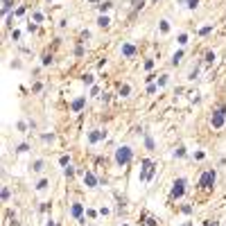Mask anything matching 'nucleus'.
Returning a JSON list of instances; mask_svg holds the SVG:
<instances>
[{
	"label": "nucleus",
	"instance_id": "de8ad7c7",
	"mask_svg": "<svg viewBox=\"0 0 226 226\" xmlns=\"http://www.w3.org/2000/svg\"><path fill=\"white\" fill-rule=\"evenodd\" d=\"M154 2H158V0H154Z\"/></svg>",
	"mask_w": 226,
	"mask_h": 226
},
{
	"label": "nucleus",
	"instance_id": "a18cd8bd",
	"mask_svg": "<svg viewBox=\"0 0 226 226\" xmlns=\"http://www.w3.org/2000/svg\"><path fill=\"white\" fill-rule=\"evenodd\" d=\"M185 226H192V224H185Z\"/></svg>",
	"mask_w": 226,
	"mask_h": 226
},
{
	"label": "nucleus",
	"instance_id": "a211bd4d",
	"mask_svg": "<svg viewBox=\"0 0 226 226\" xmlns=\"http://www.w3.org/2000/svg\"><path fill=\"white\" fill-rule=\"evenodd\" d=\"M27 149H30V145H27V143H21V145H16V154H25Z\"/></svg>",
	"mask_w": 226,
	"mask_h": 226
},
{
	"label": "nucleus",
	"instance_id": "c756f323",
	"mask_svg": "<svg viewBox=\"0 0 226 226\" xmlns=\"http://www.w3.org/2000/svg\"><path fill=\"white\" fill-rule=\"evenodd\" d=\"M9 197H12V192H9V188H2V201H9Z\"/></svg>",
	"mask_w": 226,
	"mask_h": 226
},
{
	"label": "nucleus",
	"instance_id": "79ce46f5",
	"mask_svg": "<svg viewBox=\"0 0 226 226\" xmlns=\"http://www.w3.org/2000/svg\"><path fill=\"white\" fill-rule=\"evenodd\" d=\"M88 2H102V0H88Z\"/></svg>",
	"mask_w": 226,
	"mask_h": 226
},
{
	"label": "nucleus",
	"instance_id": "a878e982",
	"mask_svg": "<svg viewBox=\"0 0 226 226\" xmlns=\"http://www.w3.org/2000/svg\"><path fill=\"white\" fill-rule=\"evenodd\" d=\"M41 140H43V143H52V140H54V134H43Z\"/></svg>",
	"mask_w": 226,
	"mask_h": 226
},
{
	"label": "nucleus",
	"instance_id": "423d86ee",
	"mask_svg": "<svg viewBox=\"0 0 226 226\" xmlns=\"http://www.w3.org/2000/svg\"><path fill=\"white\" fill-rule=\"evenodd\" d=\"M152 167H154V163L149 161V158H145L143 167H140V181H143V183H147V176H149V170H152Z\"/></svg>",
	"mask_w": 226,
	"mask_h": 226
},
{
	"label": "nucleus",
	"instance_id": "bb28decb",
	"mask_svg": "<svg viewBox=\"0 0 226 226\" xmlns=\"http://www.w3.org/2000/svg\"><path fill=\"white\" fill-rule=\"evenodd\" d=\"M75 56H84V48H81V41L77 43V48H75Z\"/></svg>",
	"mask_w": 226,
	"mask_h": 226
},
{
	"label": "nucleus",
	"instance_id": "37998d69",
	"mask_svg": "<svg viewBox=\"0 0 226 226\" xmlns=\"http://www.w3.org/2000/svg\"><path fill=\"white\" fill-rule=\"evenodd\" d=\"M206 226H217V224H210V222H208V224H206Z\"/></svg>",
	"mask_w": 226,
	"mask_h": 226
},
{
	"label": "nucleus",
	"instance_id": "49530a36",
	"mask_svg": "<svg viewBox=\"0 0 226 226\" xmlns=\"http://www.w3.org/2000/svg\"><path fill=\"white\" fill-rule=\"evenodd\" d=\"M48 2H52V0H48Z\"/></svg>",
	"mask_w": 226,
	"mask_h": 226
},
{
	"label": "nucleus",
	"instance_id": "20e7f679",
	"mask_svg": "<svg viewBox=\"0 0 226 226\" xmlns=\"http://www.w3.org/2000/svg\"><path fill=\"white\" fill-rule=\"evenodd\" d=\"M224 120H226V106H222L219 111H215V113H213L210 125H213L215 129H222V127H224Z\"/></svg>",
	"mask_w": 226,
	"mask_h": 226
},
{
	"label": "nucleus",
	"instance_id": "473e14b6",
	"mask_svg": "<svg viewBox=\"0 0 226 226\" xmlns=\"http://www.w3.org/2000/svg\"><path fill=\"white\" fill-rule=\"evenodd\" d=\"M197 75H199V68H192L190 75H188V79H197Z\"/></svg>",
	"mask_w": 226,
	"mask_h": 226
},
{
	"label": "nucleus",
	"instance_id": "4be33fe9",
	"mask_svg": "<svg viewBox=\"0 0 226 226\" xmlns=\"http://www.w3.org/2000/svg\"><path fill=\"white\" fill-rule=\"evenodd\" d=\"M185 7H188V9H197V7H199V0H188Z\"/></svg>",
	"mask_w": 226,
	"mask_h": 226
},
{
	"label": "nucleus",
	"instance_id": "f3484780",
	"mask_svg": "<svg viewBox=\"0 0 226 226\" xmlns=\"http://www.w3.org/2000/svg\"><path fill=\"white\" fill-rule=\"evenodd\" d=\"M181 59H183V50H179V52H174V56H172V66H176V63H181Z\"/></svg>",
	"mask_w": 226,
	"mask_h": 226
},
{
	"label": "nucleus",
	"instance_id": "6e6552de",
	"mask_svg": "<svg viewBox=\"0 0 226 226\" xmlns=\"http://www.w3.org/2000/svg\"><path fill=\"white\" fill-rule=\"evenodd\" d=\"M120 52H122V56H127V59H131V56L136 54V45H134V43H122Z\"/></svg>",
	"mask_w": 226,
	"mask_h": 226
},
{
	"label": "nucleus",
	"instance_id": "c03bdc74",
	"mask_svg": "<svg viewBox=\"0 0 226 226\" xmlns=\"http://www.w3.org/2000/svg\"><path fill=\"white\" fill-rule=\"evenodd\" d=\"M120 226H129V224H120Z\"/></svg>",
	"mask_w": 226,
	"mask_h": 226
},
{
	"label": "nucleus",
	"instance_id": "e433bc0d",
	"mask_svg": "<svg viewBox=\"0 0 226 226\" xmlns=\"http://www.w3.org/2000/svg\"><path fill=\"white\" fill-rule=\"evenodd\" d=\"M50 63H52V56L45 54V56H43V66H50Z\"/></svg>",
	"mask_w": 226,
	"mask_h": 226
},
{
	"label": "nucleus",
	"instance_id": "5701e85b",
	"mask_svg": "<svg viewBox=\"0 0 226 226\" xmlns=\"http://www.w3.org/2000/svg\"><path fill=\"white\" fill-rule=\"evenodd\" d=\"M215 59H217V56H215V52L210 50V52H206V63H213Z\"/></svg>",
	"mask_w": 226,
	"mask_h": 226
},
{
	"label": "nucleus",
	"instance_id": "58836bf2",
	"mask_svg": "<svg viewBox=\"0 0 226 226\" xmlns=\"http://www.w3.org/2000/svg\"><path fill=\"white\" fill-rule=\"evenodd\" d=\"M12 23H14V16H9V14H7V21H5V25H7V27H12Z\"/></svg>",
	"mask_w": 226,
	"mask_h": 226
},
{
	"label": "nucleus",
	"instance_id": "f257e3e1",
	"mask_svg": "<svg viewBox=\"0 0 226 226\" xmlns=\"http://www.w3.org/2000/svg\"><path fill=\"white\" fill-rule=\"evenodd\" d=\"M113 158H115V165H118V167H125V165L131 163V158H134V149H131L129 145H122V147L115 149Z\"/></svg>",
	"mask_w": 226,
	"mask_h": 226
},
{
	"label": "nucleus",
	"instance_id": "9d476101",
	"mask_svg": "<svg viewBox=\"0 0 226 226\" xmlns=\"http://www.w3.org/2000/svg\"><path fill=\"white\" fill-rule=\"evenodd\" d=\"M84 106H86V97H84V95H81V97H77V100H72V104H70V109H72L75 113H79Z\"/></svg>",
	"mask_w": 226,
	"mask_h": 226
},
{
	"label": "nucleus",
	"instance_id": "0eeeda50",
	"mask_svg": "<svg viewBox=\"0 0 226 226\" xmlns=\"http://www.w3.org/2000/svg\"><path fill=\"white\" fill-rule=\"evenodd\" d=\"M70 215H72V217H75V219H77V222H79V219L84 217V204H79V201H75V204L70 206Z\"/></svg>",
	"mask_w": 226,
	"mask_h": 226
},
{
	"label": "nucleus",
	"instance_id": "72a5a7b5",
	"mask_svg": "<svg viewBox=\"0 0 226 226\" xmlns=\"http://www.w3.org/2000/svg\"><path fill=\"white\" fill-rule=\"evenodd\" d=\"M174 156H179V158H183V156H185V149H183V147H179V149H176V152H174Z\"/></svg>",
	"mask_w": 226,
	"mask_h": 226
},
{
	"label": "nucleus",
	"instance_id": "1a4fd4ad",
	"mask_svg": "<svg viewBox=\"0 0 226 226\" xmlns=\"http://www.w3.org/2000/svg\"><path fill=\"white\" fill-rule=\"evenodd\" d=\"M84 185L86 188H95L97 185V176L93 172H84Z\"/></svg>",
	"mask_w": 226,
	"mask_h": 226
},
{
	"label": "nucleus",
	"instance_id": "a19ab883",
	"mask_svg": "<svg viewBox=\"0 0 226 226\" xmlns=\"http://www.w3.org/2000/svg\"><path fill=\"white\" fill-rule=\"evenodd\" d=\"M45 226H56V222H54V219H48V224H45Z\"/></svg>",
	"mask_w": 226,
	"mask_h": 226
},
{
	"label": "nucleus",
	"instance_id": "412c9836",
	"mask_svg": "<svg viewBox=\"0 0 226 226\" xmlns=\"http://www.w3.org/2000/svg\"><path fill=\"white\" fill-rule=\"evenodd\" d=\"M208 32H213V25H204L201 30H199V36H206Z\"/></svg>",
	"mask_w": 226,
	"mask_h": 226
},
{
	"label": "nucleus",
	"instance_id": "ea45409f",
	"mask_svg": "<svg viewBox=\"0 0 226 226\" xmlns=\"http://www.w3.org/2000/svg\"><path fill=\"white\" fill-rule=\"evenodd\" d=\"M12 39H14V41H18V39H21V32L14 30V32H12Z\"/></svg>",
	"mask_w": 226,
	"mask_h": 226
},
{
	"label": "nucleus",
	"instance_id": "f03ea898",
	"mask_svg": "<svg viewBox=\"0 0 226 226\" xmlns=\"http://www.w3.org/2000/svg\"><path fill=\"white\" fill-rule=\"evenodd\" d=\"M215 179H217V172H215V170L204 172L201 179H199V188H204V190H210V188L215 185Z\"/></svg>",
	"mask_w": 226,
	"mask_h": 226
},
{
	"label": "nucleus",
	"instance_id": "7c9ffc66",
	"mask_svg": "<svg viewBox=\"0 0 226 226\" xmlns=\"http://www.w3.org/2000/svg\"><path fill=\"white\" fill-rule=\"evenodd\" d=\"M167 84V75H161V79H158V88H163Z\"/></svg>",
	"mask_w": 226,
	"mask_h": 226
},
{
	"label": "nucleus",
	"instance_id": "f8f14e48",
	"mask_svg": "<svg viewBox=\"0 0 226 226\" xmlns=\"http://www.w3.org/2000/svg\"><path fill=\"white\" fill-rule=\"evenodd\" d=\"M97 25L106 30V27L111 25V18H109V16H104V14H100V16H97Z\"/></svg>",
	"mask_w": 226,
	"mask_h": 226
},
{
	"label": "nucleus",
	"instance_id": "7ed1b4c3",
	"mask_svg": "<svg viewBox=\"0 0 226 226\" xmlns=\"http://www.w3.org/2000/svg\"><path fill=\"white\" fill-rule=\"evenodd\" d=\"M185 185H188V181L183 176H179L174 181V188H172V197H174V199H181V197L185 194Z\"/></svg>",
	"mask_w": 226,
	"mask_h": 226
},
{
	"label": "nucleus",
	"instance_id": "c9c22d12",
	"mask_svg": "<svg viewBox=\"0 0 226 226\" xmlns=\"http://www.w3.org/2000/svg\"><path fill=\"white\" fill-rule=\"evenodd\" d=\"M16 127H18V131H27V122H23V120H21Z\"/></svg>",
	"mask_w": 226,
	"mask_h": 226
},
{
	"label": "nucleus",
	"instance_id": "2f4dec72",
	"mask_svg": "<svg viewBox=\"0 0 226 226\" xmlns=\"http://www.w3.org/2000/svg\"><path fill=\"white\" fill-rule=\"evenodd\" d=\"M32 18H34L36 23H41V21H43V14H41V12H34V14H32Z\"/></svg>",
	"mask_w": 226,
	"mask_h": 226
},
{
	"label": "nucleus",
	"instance_id": "b1692460",
	"mask_svg": "<svg viewBox=\"0 0 226 226\" xmlns=\"http://www.w3.org/2000/svg\"><path fill=\"white\" fill-rule=\"evenodd\" d=\"M63 174H66V176H68V179H70V176L75 174V170H72V165H66V167H63Z\"/></svg>",
	"mask_w": 226,
	"mask_h": 226
},
{
	"label": "nucleus",
	"instance_id": "c85d7f7f",
	"mask_svg": "<svg viewBox=\"0 0 226 226\" xmlns=\"http://www.w3.org/2000/svg\"><path fill=\"white\" fill-rule=\"evenodd\" d=\"M176 41H179V45H185V43H188V34H179Z\"/></svg>",
	"mask_w": 226,
	"mask_h": 226
},
{
	"label": "nucleus",
	"instance_id": "39448f33",
	"mask_svg": "<svg viewBox=\"0 0 226 226\" xmlns=\"http://www.w3.org/2000/svg\"><path fill=\"white\" fill-rule=\"evenodd\" d=\"M104 138H106V131H102V129L88 131V143L91 145H95V143H100V140H104Z\"/></svg>",
	"mask_w": 226,
	"mask_h": 226
},
{
	"label": "nucleus",
	"instance_id": "cd10ccee",
	"mask_svg": "<svg viewBox=\"0 0 226 226\" xmlns=\"http://www.w3.org/2000/svg\"><path fill=\"white\" fill-rule=\"evenodd\" d=\"M156 91H158V84H149V86H147V93H149V95H154Z\"/></svg>",
	"mask_w": 226,
	"mask_h": 226
},
{
	"label": "nucleus",
	"instance_id": "393cba45",
	"mask_svg": "<svg viewBox=\"0 0 226 226\" xmlns=\"http://www.w3.org/2000/svg\"><path fill=\"white\" fill-rule=\"evenodd\" d=\"M59 165H61V167L70 165V156H61V158H59Z\"/></svg>",
	"mask_w": 226,
	"mask_h": 226
},
{
	"label": "nucleus",
	"instance_id": "9b49d317",
	"mask_svg": "<svg viewBox=\"0 0 226 226\" xmlns=\"http://www.w3.org/2000/svg\"><path fill=\"white\" fill-rule=\"evenodd\" d=\"M118 95H120V97H129V95H131V86H129V84H120Z\"/></svg>",
	"mask_w": 226,
	"mask_h": 226
},
{
	"label": "nucleus",
	"instance_id": "2eb2a0df",
	"mask_svg": "<svg viewBox=\"0 0 226 226\" xmlns=\"http://www.w3.org/2000/svg\"><path fill=\"white\" fill-rule=\"evenodd\" d=\"M48 185H50V181H48V179H41V181L36 183V190H39V192H43V190H48Z\"/></svg>",
	"mask_w": 226,
	"mask_h": 226
},
{
	"label": "nucleus",
	"instance_id": "f704fd0d",
	"mask_svg": "<svg viewBox=\"0 0 226 226\" xmlns=\"http://www.w3.org/2000/svg\"><path fill=\"white\" fill-rule=\"evenodd\" d=\"M181 213L183 215H190L192 213V206H181Z\"/></svg>",
	"mask_w": 226,
	"mask_h": 226
},
{
	"label": "nucleus",
	"instance_id": "ddd939ff",
	"mask_svg": "<svg viewBox=\"0 0 226 226\" xmlns=\"http://www.w3.org/2000/svg\"><path fill=\"white\" fill-rule=\"evenodd\" d=\"M113 7V2L111 0H102V2L97 5V9H100V14H104V12H109V9Z\"/></svg>",
	"mask_w": 226,
	"mask_h": 226
},
{
	"label": "nucleus",
	"instance_id": "4468645a",
	"mask_svg": "<svg viewBox=\"0 0 226 226\" xmlns=\"http://www.w3.org/2000/svg\"><path fill=\"white\" fill-rule=\"evenodd\" d=\"M43 167H45V161H43V158H39V161L32 163V172H41Z\"/></svg>",
	"mask_w": 226,
	"mask_h": 226
},
{
	"label": "nucleus",
	"instance_id": "4c0bfd02",
	"mask_svg": "<svg viewBox=\"0 0 226 226\" xmlns=\"http://www.w3.org/2000/svg\"><path fill=\"white\" fill-rule=\"evenodd\" d=\"M145 68L152 70V68H154V59H147V61H145Z\"/></svg>",
	"mask_w": 226,
	"mask_h": 226
},
{
	"label": "nucleus",
	"instance_id": "aec40b11",
	"mask_svg": "<svg viewBox=\"0 0 226 226\" xmlns=\"http://www.w3.org/2000/svg\"><path fill=\"white\" fill-rule=\"evenodd\" d=\"M145 147L147 149H154V138L152 136H145Z\"/></svg>",
	"mask_w": 226,
	"mask_h": 226
},
{
	"label": "nucleus",
	"instance_id": "6ab92c4d",
	"mask_svg": "<svg viewBox=\"0 0 226 226\" xmlns=\"http://www.w3.org/2000/svg\"><path fill=\"white\" fill-rule=\"evenodd\" d=\"M158 27H161L163 34H167V32H170V21H161V25H158Z\"/></svg>",
	"mask_w": 226,
	"mask_h": 226
},
{
	"label": "nucleus",
	"instance_id": "dca6fc26",
	"mask_svg": "<svg viewBox=\"0 0 226 226\" xmlns=\"http://www.w3.org/2000/svg\"><path fill=\"white\" fill-rule=\"evenodd\" d=\"M81 81L86 84V86H93V84H95V75H84Z\"/></svg>",
	"mask_w": 226,
	"mask_h": 226
}]
</instances>
